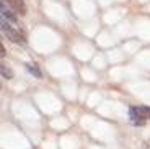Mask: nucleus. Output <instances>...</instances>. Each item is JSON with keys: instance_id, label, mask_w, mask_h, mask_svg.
Returning <instances> with one entry per match:
<instances>
[{"instance_id": "39448f33", "label": "nucleus", "mask_w": 150, "mask_h": 149, "mask_svg": "<svg viewBox=\"0 0 150 149\" xmlns=\"http://www.w3.org/2000/svg\"><path fill=\"white\" fill-rule=\"evenodd\" d=\"M26 69L34 75V77H38V79L41 77V72H39V69H38V67L34 66V64H31V62H30V64H26Z\"/></svg>"}, {"instance_id": "20e7f679", "label": "nucleus", "mask_w": 150, "mask_h": 149, "mask_svg": "<svg viewBox=\"0 0 150 149\" xmlns=\"http://www.w3.org/2000/svg\"><path fill=\"white\" fill-rule=\"evenodd\" d=\"M0 72H2V77H5V79H11V77H13V71H11L8 66H5V64L0 66Z\"/></svg>"}, {"instance_id": "423d86ee", "label": "nucleus", "mask_w": 150, "mask_h": 149, "mask_svg": "<svg viewBox=\"0 0 150 149\" xmlns=\"http://www.w3.org/2000/svg\"><path fill=\"white\" fill-rule=\"evenodd\" d=\"M0 51H2V57L5 56V48H4V44H0Z\"/></svg>"}, {"instance_id": "f03ea898", "label": "nucleus", "mask_w": 150, "mask_h": 149, "mask_svg": "<svg viewBox=\"0 0 150 149\" xmlns=\"http://www.w3.org/2000/svg\"><path fill=\"white\" fill-rule=\"evenodd\" d=\"M129 116L134 125H144L147 120H150V107H131Z\"/></svg>"}, {"instance_id": "7ed1b4c3", "label": "nucleus", "mask_w": 150, "mask_h": 149, "mask_svg": "<svg viewBox=\"0 0 150 149\" xmlns=\"http://www.w3.org/2000/svg\"><path fill=\"white\" fill-rule=\"evenodd\" d=\"M2 2H7L15 13H20V15H25L26 13V5H25L23 0H2Z\"/></svg>"}, {"instance_id": "f257e3e1", "label": "nucleus", "mask_w": 150, "mask_h": 149, "mask_svg": "<svg viewBox=\"0 0 150 149\" xmlns=\"http://www.w3.org/2000/svg\"><path fill=\"white\" fill-rule=\"evenodd\" d=\"M2 31H4V34L11 43H18V44H25L26 43V33L20 26V23H11L2 18Z\"/></svg>"}]
</instances>
